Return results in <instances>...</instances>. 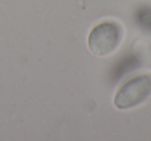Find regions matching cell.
I'll list each match as a JSON object with an SVG mask.
<instances>
[{"mask_svg":"<svg viewBox=\"0 0 151 141\" xmlns=\"http://www.w3.org/2000/svg\"><path fill=\"white\" fill-rule=\"evenodd\" d=\"M123 38V29L117 22L107 21L92 28L88 35V49L95 56H107L115 52Z\"/></svg>","mask_w":151,"mask_h":141,"instance_id":"6da1fadb","label":"cell"},{"mask_svg":"<svg viewBox=\"0 0 151 141\" xmlns=\"http://www.w3.org/2000/svg\"><path fill=\"white\" fill-rule=\"evenodd\" d=\"M151 95V75L144 74L134 77L124 83L114 97L117 109L126 110L144 103Z\"/></svg>","mask_w":151,"mask_h":141,"instance_id":"7a4b0ae2","label":"cell"},{"mask_svg":"<svg viewBox=\"0 0 151 141\" xmlns=\"http://www.w3.org/2000/svg\"><path fill=\"white\" fill-rule=\"evenodd\" d=\"M137 22L145 30L151 32V7H145L137 14Z\"/></svg>","mask_w":151,"mask_h":141,"instance_id":"3957f363","label":"cell"}]
</instances>
